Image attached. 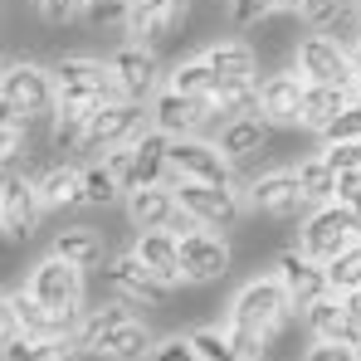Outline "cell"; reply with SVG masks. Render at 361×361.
I'll return each instance as SVG.
<instances>
[{"label":"cell","mask_w":361,"mask_h":361,"mask_svg":"<svg viewBox=\"0 0 361 361\" xmlns=\"http://www.w3.org/2000/svg\"><path fill=\"white\" fill-rule=\"evenodd\" d=\"M180 269H185V283H215L230 274V244L225 235H210V230H195L180 240Z\"/></svg>","instance_id":"d6986e66"},{"label":"cell","mask_w":361,"mask_h":361,"mask_svg":"<svg viewBox=\"0 0 361 361\" xmlns=\"http://www.w3.org/2000/svg\"><path fill=\"white\" fill-rule=\"evenodd\" d=\"M317 137H322V142H361V93H357V98H352V103H347V108H342L332 122H327Z\"/></svg>","instance_id":"ab89813d"},{"label":"cell","mask_w":361,"mask_h":361,"mask_svg":"<svg viewBox=\"0 0 361 361\" xmlns=\"http://www.w3.org/2000/svg\"><path fill=\"white\" fill-rule=\"evenodd\" d=\"M302 322L312 332V342H337V347H361V317L347 307V298L327 293L312 307H302Z\"/></svg>","instance_id":"e0dca14e"},{"label":"cell","mask_w":361,"mask_h":361,"mask_svg":"<svg viewBox=\"0 0 361 361\" xmlns=\"http://www.w3.org/2000/svg\"><path fill=\"white\" fill-rule=\"evenodd\" d=\"M25 137H30V118H20V113H0V157H5V166H15L20 161V152H25Z\"/></svg>","instance_id":"f35d334b"},{"label":"cell","mask_w":361,"mask_h":361,"mask_svg":"<svg viewBox=\"0 0 361 361\" xmlns=\"http://www.w3.org/2000/svg\"><path fill=\"white\" fill-rule=\"evenodd\" d=\"M103 161L113 166V176H118V180H122V190H127V180H132V142H127V147H113Z\"/></svg>","instance_id":"c3c4849f"},{"label":"cell","mask_w":361,"mask_h":361,"mask_svg":"<svg viewBox=\"0 0 361 361\" xmlns=\"http://www.w3.org/2000/svg\"><path fill=\"white\" fill-rule=\"evenodd\" d=\"M132 5H137V0H83V20L98 25V30H103V25H122V30H127Z\"/></svg>","instance_id":"60d3db41"},{"label":"cell","mask_w":361,"mask_h":361,"mask_svg":"<svg viewBox=\"0 0 361 361\" xmlns=\"http://www.w3.org/2000/svg\"><path fill=\"white\" fill-rule=\"evenodd\" d=\"M39 210H44L39 180L5 171V180H0V230H5V240H30L35 225H39Z\"/></svg>","instance_id":"7c38bea8"},{"label":"cell","mask_w":361,"mask_h":361,"mask_svg":"<svg viewBox=\"0 0 361 361\" xmlns=\"http://www.w3.org/2000/svg\"><path fill=\"white\" fill-rule=\"evenodd\" d=\"M337 200H342V205H352V210L361 215V166L337 171Z\"/></svg>","instance_id":"bcb514c9"},{"label":"cell","mask_w":361,"mask_h":361,"mask_svg":"<svg viewBox=\"0 0 361 361\" xmlns=\"http://www.w3.org/2000/svg\"><path fill=\"white\" fill-rule=\"evenodd\" d=\"M83 312H88L83 302L78 307H49L30 288H15V293H5V342L10 337H78Z\"/></svg>","instance_id":"3957f363"},{"label":"cell","mask_w":361,"mask_h":361,"mask_svg":"<svg viewBox=\"0 0 361 361\" xmlns=\"http://www.w3.org/2000/svg\"><path fill=\"white\" fill-rule=\"evenodd\" d=\"M171 88H180V93H195V98H210L215 88H220V73L210 68V59L200 54V59L180 63L176 73H171Z\"/></svg>","instance_id":"8d00e7d4"},{"label":"cell","mask_w":361,"mask_h":361,"mask_svg":"<svg viewBox=\"0 0 361 361\" xmlns=\"http://www.w3.org/2000/svg\"><path fill=\"white\" fill-rule=\"evenodd\" d=\"M249 205L274 215V220H298L307 210V195L298 185V171H264L249 180Z\"/></svg>","instance_id":"2e32d148"},{"label":"cell","mask_w":361,"mask_h":361,"mask_svg":"<svg viewBox=\"0 0 361 361\" xmlns=\"http://www.w3.org/2000/svg\"><path fill=\"white\" fill-rule=\"evenodd\" d=\"M230 166H235V161L220 152V142H200V137H171V176H176V180L235 185Z\"/></svg>","instance_id":"30bf717a"},{"label":"cell","mask_w":361,"mask_h":361,"mask_svg":"<svg viewBox=\"0 0 361 361\" xmlns=\"http://www.w3.org/2000/svg\"><path fill=\"white\" fill-rule=\"evenodd\" d=\"M122 195V180L113 176V166L98 157L93 166H83V205H113Z\"/></svg>","instance_id":"d590c367"},{"label":"cell","mask_w":361,"mask_h":361,"mask_svg":"<svg viewBox=\"0 0 361 361\" xmlns=\"http://www.w3.org/2000/svg\"><path fill=\"white\" fill-rule=\"evenodd\" d=\"M127 317H132V307H127V302H103V307H88V312H83V322H78V347H83V352H93V347H98V337H103V332H108V327H118V322H127Z\"/></svg>","instance_id":"836d02e7"},{"label":"cell","mask_w":361,"mask_h":361,"mask_svg":"<svg viewBox=\"0 0 361 361\" xmlns=\"http://www.w3.org/2000/svg\"><path fill=\"white\" fill-rule=\"evenodd\" d=\"M274 10H283L279 0H230V20L240 25V30H249V25H264Z\"/></svg>","instance_id":"7bdbcfd3"},{"label":"cell","mask_w":361,"mask_h":361,"mask_svg":"<svg viewBox=\"0 0 361 361\" xmlns=\"http://www.w3.org/2000/svg\"><path fill=\"white\" fill-rule=\"evenodd\" d=\"M288 312H293V298H288V288H283L279 274L244 283L240 293H235V302H230V322L254 327V332H264V337H274V332L288 322Z\"/></svg>","instance_id":"277c9868"},{"label":"cell","mask_w":361,"mask_h":361,"mask_svg":"<svg viewBox=\"0 0 361 361\" xmlns=\"http://www.w3.org/2000/svg\"><path fill=\"white\" fill-rule=\"evenodd\" d=\"M322 157L332 171H352V166H361V142H327Z\"/></svg>","instance_id":"f6af8a7d"},{"label":"cell","mask_w":361,"mask_h":361,"mask_svg":"<svg viewBox=\"0 0 361 361\" xmlns=\"http://www.w3.org/2000/svg\"><path fill=\"white\" fill-rule=\"evenodd\" d=\"M298 15L312 30H332V25L347 15V0H298Z\"/></svg>","instance_id":"b9f144b4"},{"label":"cell","mask_w":361,"mask_h":361,"mask_svg":"<svg viewBox=\"0 0 361 361\" xmlns=\"http://www.w3.org/2000/svg\"><path fill=\"white\" fill-rule=\"evenodd\" d=\"M357 210L352 205H342V200H327V205H317L307 220H302V249L312 254V259H332V254H342L347 244H357Z\"/></svg>","instance_id":"52a82bcc"},{"label":"cell","mask_w":361,"mask_h":361,"mask_svg":"<svg viewBox=\"0 0 361 361\" xmlns=\"http://www.w3.org/2000/svg\"><path fill=\"white\" fill-rule=\"evenodd\" d=\"M103 283H108V293L122 298L127 307H166L171 302V288L176 283H161L137 254H122V259H108V269H103Z\"/></svg>","instance_id":"5b68a950"},{"label":"cell","mask_w":361,"mask_h":361,"mask_svg":"<svg viewBox=\"0 0 361 361\" xmlns=\"http://www.w3.org/2000/svg\"><path fill=\"white\" fill-rule=\"evenodd\" d=\"M269 127H274V122L259 118V113H249V118H230V122H225V132H220V152H225L230 161H249V157H259V152L269 147Z\"/></svg>","instance_id":"d4e9b609"},{"label":"cell","mask_w":361,"mask_h":361,"mask_svg":"<svg viewBox=\"0 0 361 361\" xmlns=\"http://www.w3.org/2000/svg\"><path fill=\"white\" fill-rule=\"evenodd\" d=\"M357 93H361V73H357Z\"/></svg>","instance_id":"db71d44e"},{"label":"cell","mask_w":361,"mask_h":361,"mask_svg":"<svg viewBox=\"0 0 361 361\" xmlns=\"http://www.w3.org/2000/svg\"><path fill=\"white\" fill-rule=\"evenodd\" d=\"M190 342H195V352L205 361H264V357H254V352H244L230 327H200Z\"/></svg>","instance_id":"d6a6232c"},{"label":"cell","mask_w":361,"mask_h":361,"mask_svg":"<svg viewBox=\"0 0 361 361\" xmlns=\"http://www.w3.org/2000/svg\"><path fill=\"white\" fill-rule=\"evenodd\" d=\"M39 200H44V210H73V205H83V171H73V166H49L44 176H39Z\"/></svg>","instance_id":"f546056e"},{"label":"cell","mask_w":361,"mask_h":361,"mask_svg":"<svg viewBox=\"0 0 361 361\" xmlns=\"http://www.w3.org/2000/svg\"><path fill=\"white\" fill-rule=\"evenodd\" d=\"M357 240H361V220H357Z\"/></svg>","instance_id":"11a10c76"},{"label":"cell","mask_w":361,"mask_h":361,"mask_svg":"<svg viewBox=\"0 0 361 361\" xmlns=\"http://www.w3.org/2000/svg\"><path fill=\"white\" fill-rule=\"evenodd\" d=\"M274 274L283 279V288H288L293 307H312L317 298L332 293V283H327V264L312 259L307 249H283L279 264H274Z\"/></svg>","instance_id":"4fadbf2b"},{"label":"cell","mask_w":361,"mask_h":361,"mask_svg":"<svg viewBox=\"0 0 361 361\" xmlns=\"http://www.w3.org/2000/svg\"><path fill=\"white\" fill-rule=\"evenodd\" d=\"M25 288L39 302H49V307H78L83 302V269L59 259V254H49V259H39L30 269V283Z\"/></svg>","instance_id":"5bb4252c"},{"label":"cell","mask_w":361,"mask_h":361,"mask_svg":"<svg viewBox=\"0 0 361 361\" xmlns=\"http://www.w3.org/2000/svg\"><path fill=\"white\" fill-rule=\"evenodd\" d=\"M185 15H190V0H137L132 5V20H127V35L137 44H152L157 49L171 35H180Z\"/></svg>","instance_id":"9a60e30c"},{"label":"cell","mask_w":361,"mask_h":361,"mask_svg":"<svg viewBox=\"0 0 361 361\" xmlns=\"http://www.w3.org/2000/svg\"><path fill=\"white\" fill-rule=\"evenodd\" d=\"M205 103H210V118H249L259 113V83H220Z\"/></svg>","instance_id":"4dcf8cb0"},{"label":"cell","mask_w":361,"mask_h":361,"mask_svg":"<svg viewBox=\"0 0 361 361\" xmlns=\"http://www.w3.org/2000/svg\"><path fill=\"white\" fill-rule=\"evenodd\" d=\"M54 78H59V108H73L83 118H93L98 108L127 98L113 73V63L103 59H88V54H68V59L54 63Z\"/></svg>","instance_id":"6da1fadb"},{"label":"cell","mask_w":361,"mask_h":361,"mask_svg":"<svg viewBox=\"0 0 361 361\" xmlns=\"http://www.w3.org/2000/svg\"><path fill=\"white\" fill-rule=\"evenodd\" d=\"M83 352L78 337H10L5 361H73Z\"/></svg>","instance_id":"f1b7e54d"},{"label":"cell","mask_w":361,"mask_h":361,"mask_svg":"<svg viewBox=\"0 0 361 361\" xmlns=\"http://www.w3.org/2000/svg\"><path fill=\"white\" fill-rule=\"evenodd\" d=\"M152 361H205V357L195 352V342H190V337H166V342H157Z\"/></svg>","instance_id":"ee69618b"},{"label":"cell","mask_w":361,"mask_h":361,"mask_svg":"<svg viewBox=\"0 0 361 361\" xmlns=\"http://www.w3.org/2000/svg\"><path fill=\"white\" fill-rule=\"evenodd\" d=\"M113 73H118V83H122V93L127 98H152L157 93V83H161V63H157V54H152V44H122L118 54H113Z\"/></svg>","instance_id":"ffe728a7"},{"label":"cell","mask_w":361,"mask_h":361,"mask_svg":"<svg viewBox=\"0 0 361 361\" xmlns=\"http://www.w3.org/2000/svg\"><path fill=\"white\" fill-rule=\"evenodd\" d=\"M352 98H357V88H347V83H307V98H302V127H307V132H322V127L337 118Z\"/></svg>","instance_id":"484cf974"},{"label":"cell","mask_w":361,"mask_h":361,"mask_svg":"<svg viewBox=\"0 0 361 361\" xmlns=\"http://www.w3.org/2000/svg\"><path fill=\"white\" fill-rule=\"evenodd\" d=\"M352 59H357V73H361V35H357V44H352Z\"/></svg>","instance_id":"f907efd6"},{"label":"cell","mask_w":361,"mask_h":361,"mask_svg":"<svg viewBox=\"0 0 361 361\" xmlns=\"http://www.w3.org/2000/svg\"><path fill=\"white\" fill-rule=\"evenodd\" d=\"M293 68L307 83H347V88H357V59H352V49H342L327 35L298 39L293 44Z\"/></svg>","instance_id":"ba28073f"},{"label":"cell","mask_w":361,"mask_h":361,"mask_svg":"<svg viewBox=\"0 0 361 361\" xmlns=\"http://www.w3.org/2000/svg\"><path fill=\"white\" fill-rule=\"evenodd\" d=\"M176 195H180V205L205 225V230H235L240 225V215H244V205H240V190L235 185H205V180H176Z\"/></svg>","instance_id":"9c48e42d"},{"label":"cell","mask_w":361,"mask_h":361,"mask_svg":"<svg viewBox=\"0 0 361 361\" xmlns=\"http://www.w3.org/2000/svg\"><path fill=\"white\" fill-rule=\"evenodd\" d=\"M152 352H157V337H152V327L137 322V317L108 327V332L98 337V347H93V357H108V361H152Z\"/></svg>","instance_id":"7402d4cb"},{"label":"cell","mask_w":361,"mask_h":361,"mask_svg":"<svg viewBox=\"0 0 361 361\" xmlns=\"http://www.w3.org/2000/svg\"><path fill=\"white\" fill-rule=\"evenodd\" d=\"M54 254L68 259V264H78V269H93V264H103L108 240H103V230H93V225H68V230L54 235Z\"/></svg>","instance_id":"4316f807"},{"label":"cell","mask_w":361,"mask_h":361,"mask_svg":"<svg viewBox=\"0 0 361 361\" xmlns=\"http://www.w3.org/2000/svg\"><path fill=\"white\" fill-rule=\"evenodd\" d=\"M327 283H332V293H337V298H347L352 288H361V240L347 244L342 254H332V259H327Z\"/></svg>","instance_id":"e575fe53"},{"label":"cell","mask_w":361,"mask_h":361,"mask_svg":"<svg viewBox=\"0 0 361 361\" xmlns=\"http://www.w3.org/2000/svg\"><path fill=\"white\" fill-rule=\"evenodd\" d=\"M352 10H357V25H361V0H352Z\"/></svg>","instance_id":"f5cc1de1"},{"label":"cell","mask_w":361,"mask_h":361,"mask_svg":"<svg viewBox=\"0 0 361 361\" xmlns=\"http://www.w3.org/2000/svg\"><path fill=\"white\" fill-rule=\"evenodd\" d=\"M0 103L30 122L54 118L59 113V78H54V68H39V63H25V59L5 63V73H0Z\"/></svg>","instance_id":"7a4b0ae2"},{"label":"cell","mask_w":361,"mask_h":361,"mask_svg":"<svg viewBox=\"0 0 361 361\" xmlns=\"http://www.w3.org/2000/svg\"><path fill=\"white\" fill-rule=\"evenodd\" d=\"M302 98H307V78L298 68H279L259 78V118L274 127H302Z\"/></svg>","instance_id":"8fae6325"},{"label":"cell","mask_w":361,"mask_h":361,"mask_svg":"<svg viewBox=\"0 0 361 361\" xmlns=\"http://www.w3.org/2000/svg\"><path fill=\"white\" fill-rule=\"evenodd\" d=\"M279 5H283V10H298V0H279Z\"/></svg>","instance_id":"816d5d0a"},{"label":"cell","mask_w":361,"mask_h":361,"mask_svg":"<svg viewBox=\"0 0 361 361\" xmlns=\"http://www.w3.org/2000/svg\"><path fill=\"white\" fill-rule=\"evenodd\" d=\"M147 127H142V103L137 98H118V103H108V108H98L88 127H83V147L78 152H88V157H108L113 147H127V142H137Z\"/></svg>","instance_id":"8992f818"},{"label":"cell","mask_w":361,"mask_h":361,"mask_svg":"<svg viewBox=\"0 0 361 361\" xmlns=\"http://www.w3.org/2000/svg\"><path fill=\"white\" fill-rule=\"evenodd\" d=\"M298 185H302V195H307V205L337 200V171L327 166V157H307V161H298Z\"/></svg>","instance_id":"1f68e13d"},{"label":"cell","mask_w":361,"mask_h":361,"mask_svg":"<svg viewBox=\"0 0 361 361\" xmlns=\"http://www.w3.org/2000/svg\"><path fill=\"white\" fill-rule=\"evenodd\" d=\"M39 10H44V20H49V25H63V20L83 15V0H39Z\"/></svg>","instance_id":"7dc6e473"},{"label":"cell","mask_w":361,"mask_h":361,"mask_svg":"<svg viewBox=\"0 0 361 361\" xmlns=\"http://www.w3.org/2000/svg\"><path fill=\"white\" fill-rule=\"evenodd\" d=\"M171 176V137L161 127H147L137 142H132V180L127 190H142V185H161Z\"/></svg>","instance_id":"44dd1931"},{"label":"cell","mask_w":361,"mask_h":361,"mask_svg":"<svg viewBox=\"0 0 361 361\" xmlns=\"http://www.w3.org/2000/svg\"><path fill=\"white\" fill-rule=\"evenodd\" d=\"M176 210H180V195H176V185H166V180L127 190V215H132L137 230H166Z\"/></svg>","instance_id":"603a6c76"},{"label":"cell","mask_w":361,"mask_h":361,"mask_svg":"<svg viewBox=\"0 0 361 361\" xmlns=\"http://www.w3.org/2000/svg\"><path fill=\"white\" fill-rule=\"evenodd\" d=\"M132 254L161 279V283H185V269H180V240L171 230H142Z\"/></svg>","instance_id":"cb8c5ba5"},{"label":"cell","mask_w":361,"mask_h":361,"mask_svg":"<svg viewBox=\"0 0 361 361\" xmlns=\"http://www.w3.org/2000/svg\"><path fill=\"white\" fill-rule=\"evenodd\" d=\"M347 307H352V312L361 317V288H352V293H347Z\"/></svg>","instance_id":"681fc988"},{"label":"cell","mask_w":361,"mask_h":361,"mask_svg":"<svg viewBox=\"0 0 361 361\" xmlns=\"http://www.w3.org/2000/svg\"><path fill=\"white\" fill-rule=\"evenodd\" d=\"M83 127H88L83 113L59 108V113H54V127H49V147H54V152H78V147H83Z\"/></svg>","instance_id":"74e56055"},{"label":"cell","mask_w":361,"mask_h":361,"mask_svg":"<svg viewBox=\"0 0 361 361\" xmlns=\"http://www.w3.org/2000/svg\"><path fill=\"white\" fill-rule=\"evenodd\" d=\"M205 59H210V68L220 73V83H259V78H254V73H259V59H254V49L240 44V39H220V44H210Z\"/></svg>","instance_id":"83f0119b"},{"label":"cell","mask_w":361,"mask_h":361,"mask_svg":"<svg viewBox=\"0 0 361 361\" xmlns=\"http://www.w3.org/2000/svg\"><path fill=\"white\" fill-rule=\"evenodd\" d=\"M205 118H210V103L195 93H180L171 83L152 93V127H161L166 137H195V127Z\"/></svg>","instance_id":"ac0fdd59"}]
</instances>
